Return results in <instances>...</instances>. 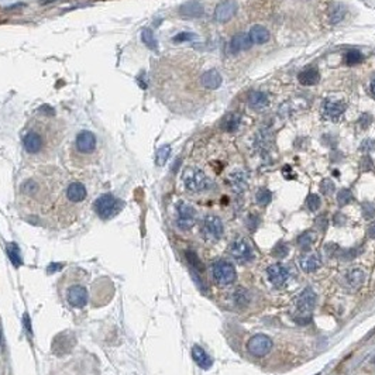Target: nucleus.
<instances>
[{
    "mask_svg": "<svg viewBox=\"0 0 375 375\" xmlns=\"http://www.w3.org/2000/svg\"><path fill=\"white\" fill-rule=\"evenodd\" d=\"M353 201H354V196H353V193L349 189H341L339 195H337V202H339L340 206H346V205H349Z\"/></svg>",
    "mask_w": 375,
    "mask_h": 375,
    "instance_id": "nucleus-40",
    "label": "nucleus"
},
{
    "mask_svg": "<svg viewBox=\"0 0 375 375\" xmlns=\"http://www.w3.org/2000/svg\"><path fill=\"white\" fill-rule=\"evenodd\" d=\"M205 10H203V6H202L201 1L198 0H191V1H186L183 3L182 6L179 7V14L183 16V17H189V18H196L203 16Z\"/></svg>",
    "mask_w": 375,
    "mask_h": 375,
    "instance_id": "nucleus-17",
    "label": "nucleus"
},
{
    "mask_svg": "<svg viewBox=\"0 0 375 375\" xmlns=\"http://www.w3.org/2000/svg\"><path fill=\"white\" fill-rule=\"evenodd\" d=\"M251 45H253V41H251L250 35L240 33V34H236L231 38V41H230V53L237 54L240 53V51H245Z\"/></svg>",
    "mask_w": 375,
    "mask_h": 375,
    "instance_id": "nucleus-20",
    "label": "nucleus"
},
{
    "mask_svg": "<svg viewBox=\"0 0 375 375\" xmlns=\"http://www.w3.org/2000/svg\"><path fill=\"white\" fill-rule=\"evenodd\" d=\"M227 183L230 185V188L236 193H243L248 186V179H247V174L244 171H234L228 175L227 178Z\"/></svg>",
    "mask_w": 375,
    "mask_h": 375,
    "instance_id": "nucleus-15",
    "label": "nucleus"
},
{
    "mask_svg": "<svg viewBox=\"0 0 375 375\" xmlns=\"http://www.w3.org/2000/svg\"><path fill=\"white\" fill-rule=\"evenodd\" d=\"M67 198L71 202H82L86 198V188L83 186V183L80 182H72L67 188Z\"/></svg>",
    "mask_w": 375,
    "mask_h": 375,
    "instance_id": "nucleus-24",
    "label": "nucleus"
},
{
    "mask_svg": "<svg viewBox=\"0 0 375 375\" xmlns=\"http://www.w3.org/2000/svg\"><path fill=\"white\" fill-rule=\"evenodd\" d=\"M368 236L371 237V238H375V223L374 225H371L370 228H368Z\"/></svg>",
    "mask_w": 375,
    "mask_h": 375,
    "instance_id": "nucleus-49",
    "label": "nucleus"
},
{
    "mask_svg": "<svg viewBox=\"0 0 375 375\" xmlns=\"http://www.w3.org/2000/svg\"><path fill=\"white\" fill-rule=\"evenodd\" d=\"M346 16V9L344 6L341 4H334L332 9H330V13H329V21L330 24H339L341 20Z\"/></svg>",
    "mask_w": 375,
    "mask_h": 375,
    "instance_id": "nucleus-30",
    "label": "nucleus"
},
{
    "mask_svg": "<svg viewBox=\"0 0 375 375\" xmlns=\"http://www.w3.org/2000/svg\"><path fill=\"white\" fill-rule=\"evenodd\" d=\"M237 10H238V4L236 0H223L216 6L213 17L219 23H226L236 16Z\"/></svg>",
    "mask_w": 375,
    "mask_h": 375,
    "instance_id": "nucleus-11",
    "label": "nucleus"
},
{
    "mask_svg": "<svg viewBox=\"0 0 375 375\" xmlns=\"http://www.w3.org/2000/svg\"><path fill=\"white\" fill-rule=\"evenodd\" d=\"M186 260L188 262L191 264V267H192L193 270H195V275H201V272L203 271V265H202L201 260H199V257H198V254L195 253V251H186Z\"/></svg>",
    "mask_w": 375,
    "mask_h": 375,
    "instance_id": "nucleus-33",
    "label": "nucleus"
},
{
    "mask_svg": "<svg viewBox=\"0 0 375 375\" xmlns=\"http://www.w3.org/2000/svg\"><path fill=\"white\" fill-rule=\"evenodd\" d=\"M363 60H364V55L360 53V51H356V50L349 51V53L346 54V57H344V62H346V65H349V67L358 65V64L363 62Z\"/></svg>",
    "mask_w": 375,
    "mask_h": 375,
    "instance_id": "nucleus-35",
    "label": "nucleus"
},
{
    "mask_svg": "<svg viewBox=\"0 0 375 375\" xmlns=\"http://www.w3.org/2000/svg\"><path fill=\"white\" fill-rule=\"evenodd\" d=\"M198 213L192 205L186 202H179L176 205V225L182 230H189L196 223Z\"/></svg>",
    "mask_w": 375,
    "mask_h": 375,
    "instance_id": "nucleus-8",
    "label": "nucleus"
},
{
    "mask_svg": "<svg viewBox=\"0 0 375 375\" xmlns=\"http://www.w3.org/2000/svg\"><path fill=\"white\" fill-rule=\"evenodd\" d=\"M314 237L312 231H305L302 233L300 236L298 237V245L302 248V250H309L312 244H313Z\"/></svg>",
    "mask_w": 375,
    "mask_h": 375,
    "instance_id": "nucleus-34",
    "label": "nucleus"
},
{
    "mask_svg": "<svg viewBox=\"0 0 375 375\" xmlns=\"http://www.w3.org/2000/svg\"><path fill=\"white\" fill-rule=\"evenodd\" d=\"M250 38L253 44H265L270 41V31L262 26H253L250 30Z\"/></svg>",
    "mask_w": 375,
    "mask_h": 375,
    "instance_id": "nucleus-27",
    "label": "nucleus"
},
{
    "mask_svg": "<svg viewBox=\"0 0 375 375\" xmlns=\"http://www.w3.org/2000/svg\"><path fill=\"white\" fill-rule=\"evenodd\" d=\"M93 206L99 218L112 219L122 212L124 208V202L114 198L112 193H105L97 198Z\"/></svg>",
    "mask_w": 375,
    "mask_h": 375,
    "instance_id": "nucleus-2",
    "label": "nucleus"
},
{
    "mask_svg": "<svg viewBox=\"0 0 375 375\" xmlns=\"http://www.w3.org/2000/svg\"><path fill=\"white\" fill-rule=\"evenodd\" d=\"M192 358L195 363L201 367L202 370H209L213 366V360L209 354L202 349L201 346H193L192 347Z\"/></svg>",
    "mask_w": 375,
    "mask_h": 375,
    "instance_id": "nucleus-22",
    "label": "nucleus"
},
{
    "mask_svg": "<svg viewBox=\"0 0 375 375\" xmlns=\"http://www.w3.org/2000/svg\"><path fill=\"white\" fill-rule=\"evenodd\" d=\"M201 230L203 237L206 240L212 241V243L219 241L223 236V233H225V227H223L222 219L215 216V215H208V216L203 218Z\"/></svg>",
    "mask_w": 375,
    "mask_h": 375,
    "instance_id": "nucleus-4",
    "label": "nucleus"
},
{
    "mask_svg": "<svg viewBox=\"0 0 375 375\" xmlns=\"http://www.w3.org/2000/svg\"><path fill=\"white\" fill-rule=\"evenodd\" d=\"M320 265H322V260H320L319 254L309 253L299 258V267L302 268L303 272H314L320 268Z\"/></svg>",
    "mask_w": 375,
    "mask_h": 375,
    "instance_id": "nucleus-19",
    "label": "nucleus"
},
{
    "mask_svg": "<svg viewBox=\"0 0 375 375\" xmlns=\"http://www.w3.org/2000/svg\"><path fill=\"white\" fill-rule=\"evenodd\" d=\"M247 350L255 357H265L272 350V340L265 334H255L247 343Z\"/></svg>",
    "mask_w": 375,
    "mask_h": 375,
    "instance_id": "nucleus-9",
    "label": "nucleus"
},
{
    "mask_svg": "<svg viewBox=\"0 0 375 375\" xmlns=\"http://www.w3.org/2000/svg\"><path fill=\"white\" fill-rule=\"evenodd\" d=\"M23 323H24V327H26V330L27 333L31 336V333H33V330H31V324H30V317H28V314H24V319H23Z\"/></svg>",
    "mask_w": 375,
    "mask_h": 375,
    "instance_id": "nucleus-48",
    "label": "nucleus"
},
{
    "mask_svg": "<svg viewBox=\"0 0 375 375\" xmlns=\"http://www.w3.org/2000/svg\"><path fill=\"white\" fill-rule=\"evenodd\" d=\"M320 205H322V201H320L319 195H316V193H310L306 198V208L310 210V212H316V210L320 208Z\"/></svg>",
    "mask_w": 375,
    "mask_h": 375,
    "instance_id": "nucleus-38",
    "label": "nucleus"
},
{
    "mask_svg": "<svg viewBox=\"0 0 375 375\" xmlns=\"http://www.w3.org/2000/svg\"><path fill=\"white\" fill-rule=\"evenodd\" d=\"M75 343V339L71 333H61L54 339L53 350L57 354H65L68 353Z\"/></svg>",
    "mask_w": 375,
    "mask_h": 375,
    "instance_id": "nucleus-16",
    "label": "nucleus"
},
{
    "mask_svg": "<svg viewBox=\"0 0 375 375\" xmlns=\"http://www.w3.org/2000/svg\"><path fill=\"white\" fill-rule=\"evenodd\" d=\"M240 126V116L236 113H230L222 123V129L227 133H234Z\"/></svg>",
    "mask_w": 375,
    "mask_h": 375,
    "instance_id": "nucleus-29",
    "label": "nucleus"
},
{
    "mask_svg": "<svg viewBox=\"0 0 375 375\" xmlns=\"http://www.w3.org/2000/svg\"><path fill=\"white\" fill-rule=\"evenodd\" d=\"M75 144H76V149H78L79 152H82V154H89V152H92V151L95 150V147H96V137H95L93 133L83 130L80 131L78 136H76Z\"/></svg>",
    "mask_w": 375,
    "mask_h": 375,
    "instance_id": "nucleus-14",
    "label": "nucleus"
},
{
    "mask_svg": "<svg viewBox=\"0 0 375 375\" xmlns=\"http://www.w3.org/2000/svg\"><path fill=\"white\" fill-rule=\"evenodd\" d=\"M327 225H329V220L326 218V215H322V216H319V218L316 219V227L320 231H324L327 228Z\"/></svg>",
    "mask_w": 375,
    "mask_h": 375,
    "instance_id": "nucleus-45",
    "label": "nucleus"
},
{
    "mask_svg": "<svg viewBox=\"0 0 375 375\" xmlns=\"http://www.w3.org/2000/svg\"><path fill=\"white\" fill-rule=\"evenodd\" d=\"M268 103H270L268 95L264 92L255 90V92H251V95L248 97V105L254 110H262L268 106Z\"/></svg>",
    "mask_w": 375,
    "mask_h": 375,
    "instance_id": "nucleus-25",
    "label": "nucleus"
},
{
    "mask_svg": "<svg viewBox=\"0 0 375 375\" xmlns=\"http://www.w3.org/2000/svg\"><path fill=\"white\" fill-rule=\"evenodd\" d=\"M367 279L366 271L360 270V268H351L346 272L344 278H343V282H344V287L351 291V292H356L358 289L361 288L364 285Z\"/></svg>",
    "mask_w": 375,
    "mask_h": 375,
    "instance_id": "nucleus-12",
    "label": "nucleus"
},
{
    "mask_svg": "<svg viewBox=\"0 0 375 375\" xmlns=\"http://www.w3.org/2000/svg\"><path fill=\"white\" fill-rule=\"evenodd\" d=\"M334 191H336V185H334L332 179H323L322 183H320V192L323 195H326V196H329Z\"/></svg>",
    "mask_w": 375,
    "mask_h": 375,
    "instance_id": "nucleus-41",
    "label": "nucleus"
},
{
    "mask_svg": "<svg viewBox=\"0 0 375 375\" xmlns=\"http://www.w3.org/2000/svg\"><path fill=\"white\" fill-rule=\"evenodd\" d=\"M271 146H272V136H271V131L268 129H261V130L257 133V137H255V147L260 150L261 154H267L271 150Z\"/></svg>",
    "mask_w": 375,
    "mask_h": 375,
    "instance_id": "nucleus-21",
    "label": "nucleus"
},
{
    "mask_svg": "<svg viewBox=\"0 0 375 375\" xmlns=\"http://www.w3.org/2000/svg\"><path fill=\"white\" fill-rule=\"evenodd\" d=\"M361 150H363V151H373V150H375L374 140H366V141H363Z\"/></svg>",
    "mask_w": 375,
    "mask_h": 375,
    "instance_id": "nucleus-46",
    "label": "nucleus"
},
{
    "mask_svg": "<svg viewBox=\"0 0 375 375\" xmlns=\"http://www.w3.org/2000/svg\"><path fill=\"white\" fill-rule=\"evenodd\" d=\"M233 300L236 303L237 307H241L244 309L250 303V294L245 288H237L233 294Z\"/></svg>",
    "mask_w": 375,
    "mask_h": 375,
    "instance_id": "nucleus-28",
    "label": "nucleus"
},
{
    "mask_svg": "<svg viewBox=\"0 0 375 375\" xmlns=\"http://www.w3.org/2000/svg\"><path fill=\"white\" fill-rule=\"evenodd\" d=\"M212 277L219 287L231 285L237 278L234 265L226 260H218L212 264Z\"/></svg>",
    "mask_w": 375,
    "mask_h": 375,
    "instance_id": "nucleus-3",
    "label": "nucleus"
},
{
    "mask_svg": "<svg viewBox=\"0 0 375 375\" xmlns=\"http://www.w3.org/2000/svg\"><path fill=\"white\" fill-rule=\"evenodd\" d=\"M370 92H371V96L375 99V79H373V82L370 85Z\"/></svg>",
    "mask_w": 375,
    "mask_h": 375,
    "instance_id": "nucleus-50",
    "label": "nucleus"
},
{
    "mask_svg": "<svg viewBox=\"0 0 375 375\" xmlns=\"http://www.w3.org/2000/svg\"><path fill=\"white\" fill-rule=\"evenodd\" d=\"M201 80L203 87H206L209 90H215L222 85V75L216 70H210L202 75Z\"/></svg>",
    "mask_w": 375,
    "mask_h": 375,
    "instance_id": "nucleus-23",
    "label": "nucleus"
},
{
    "mask_svg": "<svg viewBox=\"0 0 375 375\" xmlns=\"http://www.w3.org/2000/svg\"><path fill=\"white\" fill-rule=\"evenodd\" d=\"M333 223H334L336 226H341V225H344V223H346V216H344V215H341V213H336V215H334V218H333Z\"/></svg>",
    "mask_w": 375,
    "mask_h": 375,
    "instance_id": "nucleus-47",
    "label": "nucleus"
},
{
    "mask_svg": "<svg viewBox=\"0 0 375 375\" xmlns=\"http://www.w3.org/2000/svg\"><path fill=\"white\" fill-rule=\"evenodd\" d=\"M230 255L238 264H247L254 260L253 245L243 237H237L230 245Z\"/></svg>",
    "mask_w": 375,
    "mask_h": 375,
    "instance_id": "nucleus-7",
    "label": "nucleus"
},
{
    "mask_svg": "<svg viewBox=\"0 0 375 375\" xmlns=\"http://www.w3.org/2000/svg\"><path fill=\"white\" fill-rule=\"evenodd\" d=\"M255 199H257V203L261 205V206H267L270 205L271 201H272V193L268 191V189H260L257 195H255Z\"/></svg>",
    "mask_w": 375,
    "mask_h": 375,
    "instance_id": "nucleus-37",
    "label": "nucleus"
},
{
    "mask_svg": "<svg viewBox=\"0 0 375 375\" xmlns=\"http://www.w3.org/2000/svg\"><path fill=\"white\" fill-rule=\"evenodd\" d=\"M37 189H38V186H37V183L34 181H27L23 185V192L27 193V195H33V193L37 192Z\"/></svg>",
    "mask_w": 375,
    "mask_h": 375,
    "instance_id": "nucleus-44",
    "label": "nucleus"
},
{
    "mask_svg": "<svg viewBox=\"0 0 375 375\" xmlns=\"http://www.w3.org/2000/svg\"><path fill=\"white\" fill-rule=\"evenodd\" d=\"M61 267H62V265H55V264H51V265L48 267V272H53L54 270H55V271L61 270Z\"/></svg>",
    "mask_w": 375,
    "mask_h": 375,
    "instance_id": "nucleus-51",
    "label": "nucleus"
},
{
    "mask_svg": "<svg viewBox=\"0 0 375 375\" xmlns=\"http://www.w3.org/2000/svg\"><path fill=\"white\" fill-rule=\"evenodd\" d=\"M316 305V294L312 288H305L294 300V312L298 319H305L306 314L313 310Z\"/></svg>",
    "mask_w": 375,
    "mask_h": 375,
    "instance_id": "nucleus-5",
    "label": "nucleus"
},
{
    "mask_svg": "<svg viewBox=\"0 0 375 375\" xmlns=\"http://www.w3.org/2000/svg\"><path fill=\"white\" fill-rule=\"evenodd\" d=\"M67 299H68V303L72 307L80 309L87 303V291L80 285H74V287H71L68 289Z\"/></svg>",
    "mask_w": 375,
    "mask_h": 375,
    "instance_id": "nucleus-13",
    "label": "nucleus"
},
{
    "mask_svg": "<svg viewBox=\"0 0 375 375\" xmlns=\"http://www.w3.org/2000/svg\"><path fill=\"white\" fill-rule=\"evenodd\" d=\"M289 253V248L288 245L285 244L284 241H278L277 244L274 245V248H272V255L274 257H277V258H284V257H287Z\"/></svg>",
    "mask_w": 375,
    "mask_h": 375,
    "instance_id": "nucleus-39",
    "label": "nucleus"
},
{
    "mask_svg": "<svg viewBox=\"0 0 375 375\" xmlns=\"http://www.w3.org/2000/svg\"><path fill=\"white\" fill-rule=\"evenodd\" d=\"M299 82L305 86H312V85H316L319 80H320V72L316 70V68H307V70H303L300 74H299Z\"/></svg>",
    "mask_w": 375,
    "mask_h": 375,
    "instance_id": "nucleus-26",
    "label": "nucleus"
},
{
    "mask_svg": "<svg viewBox=\"0 0 375 375\" xmlns=\"http://www.w3.org/2000/svg\"><path fill=\"white\" fill-rule=\"evenodd\" d=\"M267 277H268L270 282L275 288H282V287H285L288 284L291 272L285 265L275 262V264H272L267 268Z\"/></svg>",
    "mask_w": 375,
    "mask_h": 375,
    "instance_id": "nucleus-10",
    "label": "nucleus"
},
{
    "mask_svg": "<svg viewBox=\"0 0 375 375\" xmlns=\"http://www.w3.org/2000/svg\"><path fill=\"white\" fill-rule=\"evenodd\" d=\"M182 182L185 185V188L193 193H199L206 191L210 186L209 178L206 176V174L195 166H188L182 174Z\"/></svg>",
    "mask_w": 375,
    "mask_h": 375,
    "instance_id": "nucleus-1",
    "label": "nucleus"
},
{
    "mask_svg": "<svg viewBox=\"0 0 375 375\" xmlns=\"http://www.w3.org/2000/svg\"><path fill=\"white\" fill-rule=\"evenodd\" d=\"M196 38V35L193 34V33H188V31H185V33H179V34H176L174 37V43H185V41H192Z\"/></svg>",
    "mask_w": 375,
    "mask_h": 375,
    "instance_id": "nucleus-43",
    "label": "nucleus"
},
{
    "mask_svg": "<svg viewBox=\"0 0 375 375\" xmlns=\"http://www.w3.org/2000/svg\"><path fill=\"white\" fill-rule=\"evenodd\" d=\"M169 155H171V147L169 146H162L161 149H158L157 154H155V164L158 166L165 165Z\"/></svg>",
    "mask_w": 375,
    "mask_h": 375,
    "instance_id": "nucleus-36",
    "label": "nucleus"
},
{
    "mask_svg": "<svg viewBox=\"0 0 375 375\" xmlns=\"http://www.w3.org/2000/svg\"><path fill=\"white\" fill-rule=\"evenodd\" d=\"M7 255H9L10 261L13 262L14 267H20L23 264V258L20 255V248H18L17 244H14V243L7 244Z\"/></svg>",
    "mask_w": 375,
    "mask_h": 375,
    "instance_id": "nucleus-32",
    "label": "nucleus"
},
{
    "mask_svg": "<svg viewBox=\"0 0 375 375\" xmlns=\"http://www.w3.org/2000/svg\"><path fill=\"white\" fill-rule=\"evenodd\" d=\"M141 40H143V43L149 47L150 50L157 51V48H158L157 38H155V35H154V33H152L150 28H144V30L141 31Z\"/></svg>",
    "mask_w": 375,
    "mask_h": 375,
    "instance_id": "nucleus-31",
    "label": "nucleus"
},
{
    "mask_svg": "<svg viewBox=\"0 0 375 375\" xmlns=\"http://www.w3.org/2000/svg\"><path fill=\"white\" fill-rule=\"evenodd\" d=\"M23 146H24L27 152L37 154L43 149V139H41V136L38 133L30 131V133H27L26 136H24V139H23Z\"/></svg>",
    "mask_w": 375,
    "mask_h": 375,
    "instance_id": "nucleus-18",
    "label": "nucleus"
},
{
    "mask_svg": "<svg viewBox=\"0 0 375 375\" xmlns=\"http://www.w3.org/2000/svg\"><path fill=\"white\" fill-rule=\"evenodd\" d=\"M347 110V102L340 97H327L322 106L323 117L329 122H339Z\"/></svg>",
    "mask_w": 375,
    "mask_h": 375,
    "instance_id": "nucleus-6",
    "label": "nucleus"
},
{
    "mask_svg": "<svg viewBox=\"0 0 375 375\" xmlns=\"http://www.w3.org/2000/svg\"><path fill=\"white\" fill-rule=\"evenodd\" d=\"M363 218L367 220L375 218V205H373L371 202L363 203Z\"/></svg>",
    "mask_w": 375,
    "mask_h": 375,
    "instance_id": "nucleus-42",
    "label": "nucleus"
}]
</instances>
